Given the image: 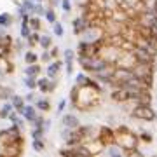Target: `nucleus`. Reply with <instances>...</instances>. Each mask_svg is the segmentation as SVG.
<instances>
[{
	"instance_id": "nucleus-14",
	"label": "nucleus",
	"mask_w": 157,
	"mask_h": 157,
	"mask_svg": "<svg viewBox=\"0 0 157 157\" xmlns=\"http://www.w3.org/2000/svg\"><path fill=\"white\" fill-rule=\"evenodd\" d=\"M61 67H63V61H59V59L49 63V65H47V68H45V77L56 78V75L59 73V68H61Z\"/></svg>"
},
{
	"instance_id": "nucleus-35",
	"label": "nucleus",
	"mask_w": 157,
	"mask_h": 157,
	"mask_svg": "<svg viewBox=\"0 0 157 157\" xmlns=\"http://www.w3.org/2000/svg\"><path fill=\"white\" fill-rule=\"evenodd\" d=\"M32 147H33V150H37V152H42V150H44V140H33V143H32Z\"/></svg>"
},
{
	"instance_id": "nucleus-29",
	"label": "nucleus",
	"mask_w": 157,
	"mask_h": 157,
	"mask_svg": "<svg viewBox=\"0 0 157 157\" xmlns=\"http://www.w3.org/2000/svg\"><path fill=\"white\" fill-rule=\"evenodd\" d=\"M37 78L39 77H25V82L23 84L26 86L30 91H33V89H37Z\"/></svg>"
},
{
	"instance_id": "nucleus-36",
	"label": "nucleus",
	"mask_w": 157,
	"mask_h": 157,
	"mask_svg": "<svg viewBox=\"0 0 157 157\" xmlns=\"http://www.w3.org/2000/svg\"><path fill=\"white\" fill-rule=\"evenodd\" d=\"M21 6L25 7V9L30 12V14H32V11H33V7H35V2H32V0H23Z\"/></svg>"
},
{
	"instance_id": "nucleus-34",
	"label": "nucleus",
	"mask_w": 157,
	"mask_h": 157,
	"mask_svg": "<svg viewBox=\"0 0 157 157\" xmlns=\"http://www.w3.org/2000/svg\"><path fill=\"white\" fill-rule=\"evenodd\" d=\"M45 11H47V9H45L42 4H35V7H33V11H32V14H33V16H44Z\"/></svg>"
},
{
	"instance_id": "nucleus-43",
	"label": "nucleus",
	"mask_w": 157,
	"mask_h": 157,
	"mask_svg": "<svg viewBox=\"0 0 157 157\" xmlns=\"http://www.w3.org/2000/svg\"><path fill=\"white\" fill-rule=\"evenodd\" d=\"M49 52H51V56H52V58H58V54H59V49H58L56 45H52V47L49 49Z\"/></svg>"
},
{
	"instance_id": "nucleus-7",
	"label": "nucleus",
	"mask_w": 157,
	"mask_h": 157,
	"mask_svg": "<svg viewBox=\"0 0 157 157\" xmlns=\"http://www.w3.org/2000/svg\"><path fill=\"white\" fill-rule=\"evenodd\" d=\"M98 140L105 145V148L113 145V143H115V131L110 129L108 126H101V128L98 129Z\"/></svg>"
},
{
	"instance_id": "nucleus-32",
	"label": "nucleus",
	"mask_w": 157,
	"mask_h": 157,
	"mask_svg": "<svg viewBox=\"0 0 157 157\" xmlns=\"http://www.w3.org/2000/svg\"><path fill=\"white\" fill-rule=\"evenodd\" d=\"M26 40H28V45H30V47H33V45H37V44H39L40 35L37 33V32H32V35H30V37H28Z\"/></svg>"
},
{
	"instance_id": "nucleus-23",
	"label": "nucleus",
	"mask_w": 157,
	"mask_h": 157,
	"mask_svg": "<svg viewBox=\"0 0 157 157\" xmlns=\"http://www.w3.org/2000/svg\"><path fill=\"white\" fill-rule=\"evenodd\" d=\"M14 21V17L9 14V12H2L0 14V26H4V28H9Z\"/></svg>"
},
{
	"instance_id": "nucleus-49",
	"label": "nucleus",
	"mask_w": 157,
	"mask_h": 157,
	"mask_svg": "<svg viewBox=\"0 0 157 157\" xmlns=\"http://www.w3.org/2000/svg\"><path fill=\"white\" fill-rule=\"evenodd\" d=\"M32 2H35V4H42L44 0H32Z\"/></svg>"
},
{
	"instance_id": "nucleus-46",
	"label": "nucleus",
	"mask_w": 157,
	"mask_h": 157,
	"mask_svg": "<svg viewBox=\"0 0 157 157\" xmlns=\"http://www.w3.org/2000/svg\"><path fill=\"white\" fill-rule=\"evenodd\" d=\"M65 68H67V75H72V73H73V63L65 65Z\"/></svg>"
},
{
	"instance_id": "nucleus-28",
	"label": "nucleus",
	"mask_w": 157,
	"mask_h": 157,
	"mask_svg": "<svg viewBox=\"0 0 157 157\" xmlns=\"http://www.w3.org/2000/svg\"><path fill=\"white\" fill-rule=\"evenodd\" d=\"M73 59H75V51L65 49V52H63V61H65V65H70V63H73Z\"/></svg>"
},
{
	"instance_id": "nucleus-15",
	"label": "nucleus",
	"mask_w": 157,
	"mask_h": 157,
	"mask_svg": "<svg viewBox=\"0 0 157 157\" xmlns=\"http://www.w3.org/2000/svg\"><path fill=\"white\" fill-rule=\"evenodd\" d=\"M61 122H63V126H65V128H68V129H77L78 126H80L78 117H75L73 113H67V115L61 119Z\"/></svg>"
},
{
	"instance_id": "nucleus-24",
	"label": "nucleus",
	"mask_w": 157,
	"mask_h": 157,
	"mask_svg": "<svg viewBox=\"0 0 157 157\" xmlns=\"http://www.w3.org/2000/svg\"><path fill=\"white\" fill-rule=\"evenodd\" d=\"M12 112H14V105H12L11 101H9V103H4V107L0 108V117L7 119L9 117V113H12Z\"/></svg>"
},
{
	"instance_id": "nucleus-8",
	"label": "nucleus",
	"mask_w": 157,
	"mask_h": 157,
	"mask_svg": "<svg viewBox=\"0 0 157 157\" xmlns=\"http://www.w3.org/2000/svg\"><path fill=\"white\" fill-rule=\"evenodd\" d=\"M72 26H73V33H75V35H82L86 30L91 26V21L84 16V14H82V16H78V17H75V19H73Z\"/></svg>"
},
{
	"instance_id": "nucleus-41",
	"label": "nucleus",
	"mask_w": 157,
	"mask_h": 157,
	"mask_svg": "<svg viewBox=\"0 0 157 157\" xmlns=\"http://www.w3.org/2000/svg\"><path fill=\"white\" fill-rule=\"evenodd\" d=\"M140 140L143 141V143H152V135H148V133H141Z\"/></svg>"
},
{
	"instance_id": "nucleus-4",
	"label": "nucleus",
	"mask_w": 157,
	"mask_h": 157,
	"mask_svg": "<svg viewBox=\"0 0 157 157\" xmlns=\"http://www.w3.org/2000/svg\"><path fill=\"white\" fill-rule=\"evenodd\" d=\"M23 140L21 138V129L17 128L16 124L9 126L7 129L0 131V145H7V143H14V141Z\"/></svg>"
},
{
	"instance_id": "nucleus-26",
	"label": "nucleus",
	"mask_w": 157,
	"mask_h": 157,
	"mask_svg": "<svg viewBox=\"0 0 157 157\" xmlns=\"http://www.w3.org/2000/svg\"><path fill=\"white\" fill-rule=\"evenodd\" d=\"M19 35H21V39H25V40L32 35V28H30L28 23H21V26H19Z\"/></svg>"
},
{
	"instance_id": "nucleus-10",
	"label": "nucleus",
	"mask_w": 157,
	"mask_h": 157,
	"mask_svg": "<svg viewBox=\"0 0 157 157\" xmlns=\"http://www.w3.org/2000/svg\"><path fill=\"white\" fill-rule=\"evenodd\" d=\"M133 77H135V73L129 68H115V72H113V82H119V84L128 82Z\"/></svg>"
},
{
	"instance_id": "nucleus-1",
	"label": "nucleus",
	"mask_w": 157,
	"mask_h": 157,
	"mask_svg": "<svg viewBox=\"0 0 157 157\" xmlns=\"http://www.w3.org/2000/svg\"><path fill=\"white\" fill-rule=\"evenodd\" d=\"M96 105H100V91L91 86H78L77 100H75V103H72V107L87 112Z\"/></svg>"
},
{
	"instance_id": "nucleus-51",
	"label": "nucleus",
	"mask_w": 157,
	"mask_h": 157,
	"mask_svg": "<svg viewBox=\"0 0 157 157\" xmlns=\"http://www.w3.org/2000/svg\"><path fill=\"white\" fill-rule=\"evenodd\" d=\"M154 157H157V155H154Z\"/></svg>"
},
{
	"instance_id": "nucleus-2",
	"label": "nucleus",
	"mask_w": 157,
	"mask_h": 157,
	"mask_svg": "<svg viewBox=\"0 0 157 157\" xmlns=\"http://www.w3.org/2000/svg\"><path fill=\"white\" fill-rule=\"evenodd\" d=\"M138 141H140V136H136L128 126H119L115 129V143L122 150L129 152L133 148H138Z\"/></svg>"
},
{
	"instance_id": "nucleus-18",
	"label": "nucleus",
	"mask_w": 157,
	"mask_h": 157,
	"mask_svg": "<svg viewBox=\"0 0 157 157\" xmlns=\"http://www.w3.org/2000/svg\"><path fill=\"white\" fill-rule=\"evenodd\" d=\"M11 103L14 105V110H16L17 113H21V110L25 108V98H23V96L12 94V98H11Z\"/></svg>"
},
{
	"instance_id": "nucleus-44",
	"label": "nucleus",
	"mask_w": 157,
	"mask_h": 157,
	"mask_svg": "<svg viewBox=\"0 0 157 157\" xmlns=\"http://www.w3.org/2000/svg\"><path fill=\"white\" fill-rule=\"evenodd\" d=\"M65 107H67V101H65V100H61L59 103H58V113H61L63 110H65Z\"/></svg>"
},
{
	"instance_id": "nucleus-33",
	"label": "nucleus",
	"mask_w": 157,
	"mask_h": 157,
	"mask_svg": "<svg viewBox=\"0 0 157 157\" xmlns=\"http://www.w3.org/2000/svg\"><path fill=\"white\" fill-rule=\"evenodd\" d=\"M44 129L42 128H33V131H32V138L33 140H44Z\"/></svg>"
},
{
	"instance_id": "nucleus-11",
	"label": "nucleus",
	"mask_w": 157,
	"mask_h": 157,
	"mask_svg": "<svg viewBox=\"0 0 157 157\" xmlns=\"http://www.w3.org/2000/svg\"><path fill=\"white\" fill-rule=\"evenodd\" d=\"M133 54H135L138 63H154V59H155L154 54H150L148 51L141 49V47H136V45H135V49H133Z\"/></svg>"
},
{
	"instance_id": "nucleus-37",
	"label": "nucleus",
	"mask_w": 157,
	"mask_h": 157,
	"mask_svg": "<svg viewBox=\"0 0 157 157\" xmlns=\"http://www.w3.org/2000/svg\"><path fill=\"white\" fill-rule=\"evenodd\" d=\"M44 122H45V119L40 117V115H37L35 121H33V128H42V129H44Z\"/></svg>"
},
{
	"instance_id": "nucleus-47",
	"label": "nucleus",
	"mask_w": 157,
	"mask_h": 157,
	"mask_svg": "<svg viewBox=\"0 0 157 157\" xmlns=\"http://www.w3.org/2000/svg\"><path fill=\"white\" fill-rule=\"evenodd\" d=\"M6 35H9V33H7V30L4 28V26H0V39H2V37H6Z\"/></svg>"
},
{
	"instance_id": "nucleus-31",
	"label": "nucleus",
	"mask_w": 157,
	"mask_h": 157,
	"mask_svg": "<svg viewBox=\"0 0 157 157\" xmlns=\"http://www.w3.org/2000/svg\"><path fill=\"white\" fill-rule=\"evenodd\" d=\"M44 17L47 19L49 25H54V23H56V12H54V9H47L45 14H44Z\"/></svg>"
},
{
	"instance_id": "nucleus-50",
	"label": "nucleus",
	"mask_w": 157,
	"mask_h": 157,
	"mask_svg": "<svg viewBox=\"0 0 157 157\" xmlns=\"http://www.w3.org/2000/svg\"><path fill=\"white\" fill-rule=\"evenodd\" d=\"M155 4H157V0H155Z\"/></svg>"
},
{
	"instance_id": "nucleus-20",
	"label": "nucleus",
	"mask_w": 157,
	"mask_h": 157,
	"mask_svg": "<svg viewBox=\"0 0 157 157\" xmlns=\"http://www.w3.org/2000/svg\"><path fill=\"white\" fill-rule=\"evenodd\" d=\"M49 84H51V78L49 77L37 78V89H40L42 93H49Z\"/></svg>"
},
{
	"instance_id": "nucleus-6",
	"label": "nucleus",
	"mask_w": 157,
	"mask_h": 157,
	"mask_svg": "<svg viewBox=\"0 0 157 157\" xmlns=\"http://www.w3.org/2000/svg\"><path fill=\"white\" fill-rule=\"evenodd\" d=\"M25 147V140L14 141V143H7V145H0V155L4 157H19L21 150Z\"/></svg>"
},
{
	"instance_id": "nucleus-9",
	"label": "nucleus",
	"mask_w": 157,
	"mask_h": 157,
	"mask_svg": "<svg viewBox=\"0 0 157 157\" xmlns=\"http://www.w3.org/2000/svg\"><path fill=\"white\" fill-rule=\"evenodd\" d=\"M115 63H117V68H129V70H131L138 61H136V58H135L133 52H122L121 58H119Z\"/></svg>"
},
{
	"instance_id": "nucleus-45",
	"label": "nucleus",
	"mask_w": 157,
	"mask_h": 157,
	"mask_svg": "<svg viewBox=\"0 0 157 157\" xmlns=\"http://www.w3.org/2000/svg\"><path fill=\"white\" fill-rule=\"evenodd\" d=\"M25 100H26V101H30V103H32V101H35V93H33V91H30L28 94L25 96Z\"/></svg>"
},
{
	"instance_id": "nucleus-22",
	"label": "nucleus",
	"mask_w": 157,
	"mask_h": 157,
	"mask_svg": "<svg viewBox=\"0 0 157 157\" xmlns=\"http://www.w3.org/2000/svg\"><path fill=\"white\" fill-rule=\"evenodd\" d=\"M39 45H40L44 51H49L51 47H52V39H51V35H40Z\"/></svg>"
},
{
	"instance_id": "nucleus-48",
	"label": "nucleus",
	"mask_w": 157,
	"mask_h": 157,
	"mask_svg": "<svg viewBox=\"0 0 157 157\" xmlns=\"http://www.w3.org/2000/svg\"><path fill=\"white\" fill-rule=\"evenodd\" d=\"M51 2H52V6H59L61 4V0H51Z\"/></svg>"
},
{
	"instance_id": "nucleus-38",
	"label": "nucleus",
	"mask_w": 157,
	"mask_h": 157,
	"mask_svg": "<svg viewBox=\"0 0 157 157\" xmlns=\"http://www.w3.org/2000/svg\"><path fill=\"white\" fill-rule=\"evenodd\" d=\"M59 6H61V9L65 12H70L72 11V2H70V0H61V4H59Z\"/></svg>"
},
{
	"instance_id": "nucleus-21",
	"label": "nucleus",
	"mask_w": 157,
	"mask_h": 157,
	"mask_svg": "<svg viewBox=\"0 0 157 157\" xmlns=\"http://www.w3.org/2000/svg\"><path fill=\"white\" fill-rule=\"evenodd\" d=\"M40 56L37 54V52H33V51H26L25 52V63L26 65H35V63H39Z\"/></svg>"
},
{
	"instance_id": "nucleus-27",
	"label": "nucleus",
	"mask_w": 157,
	"mask_h": 157,
	"mask_svg": "<svg viewBox=\"0 0 157 157\" xmlns=\"http://www.w3.org/2000/svg\"><path fill=\"white\" fill-rule=\"evenodd\" d=\"M35 108H37V110H40V112H49V110H51V103L47 100H44V98H42V100H37Z\"/></svg>"
},
{
	"instance_id": "nucleus-30",
	"label": "nucleus",
	"mask_w": 157,
	"mask_h": 157,
	"mask_svg": "<svg viewBox=\"0 0 157 157\" xmlns=\"http://www.w3.org/2000/svg\"><path fill=\"white\" fill-rule=\"evenodd\" d=\"M52 33L56 35V37H59L61 39L63 35H65V30H63V25L59 21H56L54 25H52Z\"/></svg>"
},
{
	"instance_id": "nucleus-39",
	"label": "nucleus",
	"mask_w": 157,
	"mask_h": 157,
	"mask_svg": "<svg viewBox=\"0 0 157 157\" xmlns=\"http://www.w3.org/2000/svg\"><path fill=\"white\" fill-rule=\"evenodd\" d=\"M51 59H52V56H51V52H49V51H44V52L40 54V61H44V63H51Z\"/></svg>"
},
{
	"instance_id": "nucleus-13",
	"label": "nucleus",
	"mask_w": 157,
	"mask_h": 157,
	"mask_svg": "<svg viewBox=\"0 0 157 157\" xmlns=\"http://www.w3.org/2000/svg\"><path fill=\"white\" fill-rule=\"evenodd\" d=\"M86 147H87V150L93 154V155H100L101 152L105 150V145L101 143L98 138H94V140H91V141H87V143H84Z\"/></svg>"
},
{
	"instance_id": "nucleus-3",
	"label": "nucleus",
	"mask_w": 157,
	"mask_h": 157,
	"mask_svg": "<svg viewBox=\"0 0 157 157\" xmlns=\"http://www.w3.org/2000/svg\"><path fill=\"white\" fill-rule=\"evenodd\" d=\"M78 65L84 68L86 72H98L101 68H105L107 65V59H103L101 56H78Z\"/></svg>"
},
{
	"instance_id": "nucleus-17",
	"label": "nucleus",
	"mask_w": 157,
	"mask_h": 157,
	"mask_svg": "<svg viewBox=\"0 0 157 157\" xmlns=\"http://www.w3.org/2000/svg\"><path fill=\"white\" fill-rule=\"evenodd\" d=\"M26 77H39L40 72H42V68H40L39 63H35V65H26V68L23 70Z\"/></svg>"
},
{
	"instance_id": "nucleus-12",
	"label": "nucleus",
	"mask_w": 157,
	"mask_h": 157,
	"mask_svg": "<svg viewBox=\"0 0 157 157\" xmlns=\"http://www.w3.org/2000/svg\"><path fill=\"white\" fill-rule=\"evenodd\" d=\"M112 100L117 101V103H124V101H131L133 100V93L126 87H121V89H115L112 93Z\"/></svg>"
},
{
	"instance_id": "nucleus-40",
	"label": "nucleus",
	"mask_w": 157,
	"mask_h": 157,
	"mask_svg": "<svg viewBox=\"0 0 157 157\" xmlns=\"http://www.w3.org/2000/svg\"><path fill=\"white\" fill-rule=\"evenodd\" d=\"M14 51H16V52H21V49L23 47H25V44H23V39H17V40H14Z\"/></svg>"
},
{
	"instance_id": "nucleus-42",
	"label": "nucleus",
	"mask_w": 157,
	"mask_h": 157,
	"mask_svg": "<svg viewBox=\"0 0 157 157\" xmlns=\"http://www.w3.org/2000/svg\"><path fill=\"white\" fill-rule=\"evenodd\" d=\"M128 157H145V155H143V154H141L138 148H133V150L128 152Z\"/></svg>"
},
{
	"instance_id": "nucleus-16",
	"label": "nucleus",
	"mask_w": 157,
	"mask_h": 157,
	"mask_svg": "<svg viewBox=\"0 0 157 157\" xmlns=\"http://www.w3.org/2000/svg\"><path fill=\"white\" fill-rule=\"evenodd\" d=\"M21 117H25L26 121H30V122H33L35 117H37V108L33 107V105H25V108L21 110V113H19Z\"/></svg>"
},
{
	"instance_id": "nucleus-19",
	"label": "nucleus",
	"mask_w": 157,
	"mask_h": 157,
	"mask_svg": "<svg viewBox=\"0 0 157 157\" xmlns=\"http://www.w3.org/2000/svg\"><path fill=\"white\" fill-rule=\"evenodd\" d=\"M122 152H124V150L117 145V143H113V145L107 147V154H108V157H124Z\"/></svg>"
},
{
	"instance_id": "nucleus-25",
	"label": "nucleus",
	"mask_w": 157,
	"mask_h": 157,
	"mask_svg": "<svg viewBox=\"0 0 157 157\" xmlns=\"http://www.w3.org/2000/svg\"><path fill=\"white\" fill-rule=\"evenodd\" d=\"M28 25H30V28H32V32H39V30H42V23H40L39 16H32Z\"/></svg>"
},
{
	"instance_id": "nucleus-5",
	"label": "nucleus",
	"mask_w": 157,
	"mask_h": 157,
	"mask_svg": "<svg viewBox=\"0 0 157 157\" xmlns=\"http://www.w3.org/2000/svg\"><path fill=\"white\" fill-rule=\"evenodd\" d=\"M131 117L135 119H140V121H154L157 117L155 112L152 110L150 105H135V108L131 110Z\"/></svg>"
}]
</instances>
